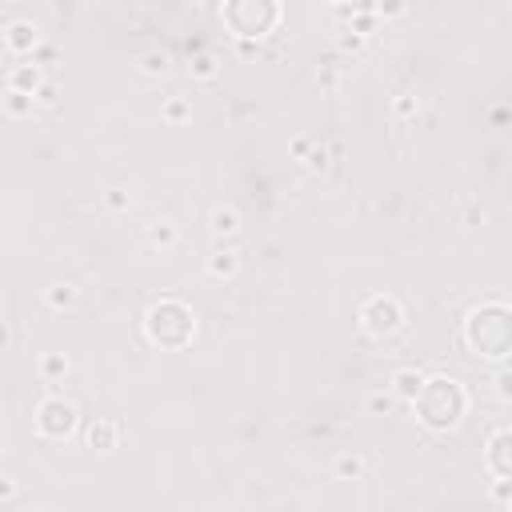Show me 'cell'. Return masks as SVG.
<instances>
[{"label": "cell", "mask_w": 512, "mask_h": 512, "mask_svg": "<svg viewBox=\"0 0 512 512\" xmlns=\"http://www.w3.org/2000/svg\"><path fill=\"white\" fill-rule=\"evenodd\" d=\"M109 208L112 212H128V208H132V196H128L125 189H112L109 192Z\"/></svg>", "instance_id": "18"}, {"label": "cell", "mask_w": 512, "mask_h": 512, "mask_svg": "<svg viewBox=\"0 0 512 512\" xmlns=\"http://www.w3.org/2000/svg\"><path fill=\"white\" fill-rule=\"evenodd\" d=\"M192 72L200 80H212L216 77V61H212V56H196V61H192Z\"/></svg>", "instance_id": "17"}, {"label": "cell", "mask_w": 512, "mask_h": 512, "mask_svg": "<svg viewBox=\"0 0 512 512\" xmlns=\"http://www.w3.org/2000/svg\"><path fill=\"white\" fill-rule=\"evenodd\" d=\"M240 272V256L232 248H221V253L208 256V276H237Z\"/></svg>", "instance_id": "8"}, {"label": "cell", "mask_w": 512, "mask_h": 512, "mask_svg": "<svg viewBox=\"0 0 512 512\" xmlns=\"http://www.w3.org/2000/svg\"><path fill=\"white\" fill-rule=\"evenodd\" d=\"M352 29H356L360 36H365V32L372 29V16H360V13H356V16H352Z\"/></svg>", "instance_id": "23"}, {"label": "cell", "mask_w": 512, "mask_h": 512, "mask_svg": "<svg viewBox=\"0 0 512 512\" xmlns=\"http://www.w3.org/2000/svg\"><path fill=\"white\" fill-rule=\"evenodd\" d=\"M336 477L340 480H360L365 477V456H360V452H344V456L336 461Z\"/></svg>", "instance_id": "10"}, {"label": "cell", "mask_w": 512, "mask_h": 512, "mask_svg": "<svg viewBox=\"0 0 512 512\" xmlns=\"http://www.w3.org/2000/svg\"><path fill=\"white\" fill-rule=\"evenodd\" d=\"M8 496H16V484L8 477H0V500H8Z\"/></svg>", "instance_id": "24"}, {"label": "cell", "mask_w": 512, "mask_h": 512, "mask_svg": "<svg viewBox=\"0 0 512 512\" xmlns=\"http://www.w3.org/2000/svg\"><path fill=\"white\" fill-rule=\"evenodd\" d=\"M292 157H308V141H304V136L292 141Z\"/></svg>", "instance_id": "25"}, {"label": "cell", "mask_w": 512, "mask_h": 512, "mask_svg": "<svg viewBox=\"0 0 512 512\" xmlns=\"http://www.w3.org/2000/svg\"><path fill=\"white\" fill-rule=\"evenodd\" d=\"M4 45L13 48V52H32V48H36V29H32L29 20H16V24H8Z\"/></svg>", "instance_id": "3"}, {"label": "cell", "mask_w": 512, "mask_h": 512, "mask_svg": "<svg viewBox=\"0 0 512 512\" xmlns=\"http://www.w3.org/2000/svg\"><path fill=\"white\" fill-rule=\"evenodd\" d=\"M420 392H424V376H420V372H413V368H408V372H397V376H392V397L416 400Z\"/></svg>", "instance_id": "6"}, {"label": "cell", "mask_w": 512, "mask_h": 512, "mask_svg": "<svg viewBox=\"0 0 512 512\" xmlns=\"http://www.w3.org/2000/svg\"><path fill=\"white\" fill-rule=\"evenodd\" d=\"M416 109H420L416 96H397V104H392V112H397L400 120H404V116H416Z\"/></svg>", "instance_id": "19"}, {"label": "cell", "mask_w": 512, "mask_h": 512, "mask_svg": "<svg viewBox=\"0 0 512 512\" xmlns=\"http://www.w3.org/2000/svg\"><path fill=\"white\" fill-rule=\"evenodd\" d=\"M352 8H372V4H376V0H349Z\"/></svg>", "instance_id": "28"}, {"label": "cell", "mask_w": 512, "mask_h": 512, "mask_svg": "<svg viewBox=\"0 0 512 512\" xmlns=\"http://www.w3.org/2000/svg\"><path fill=\"white\" fill-rule=\"evenodd\" d=\"M400 320H404V312H400V304L392 301V296H372V301L365 304L368 333L388 336V333H397V328H400Z\"/></svg>", "instance_id": "1"}, {"label": "cell", "mask_w": 512, "mask_h": 512, "mask_svg": "<svg viewBox=\"0 0 512 512\" xmlns=\"http://www.w3.org/2000/svg\"><path fill=\"white\" fill-rule=\"evenodd\" d=\"M376 13L384 20H392V16H404L408 13V0H376Z\"/></svg>", "instance_id": "15"}, {"label": "cell", "mask_w": 512, "mask_h": 512, "mask_svg": "<svg viewBox=\"0 0 512 512\" xmlns=\"http://www.w3.org/2000/svg\"><path fill=\"white\" fill-rule=\"evenodd\" d=\"M32 96H36V104H45V109L48 104H56V88H52V84H40Z\"/></svg>", "instance_id": "22"}, {"label": "cell", "mask_w": 512, "mask_h": 512, "mask_svg": "<svg viewBox=\"0 0 512 512\" xmlns=\"http://www.w3.org/2000/svg\"><path fill=\"white\" fill-rule=\"evenodd\" d=\"M208 228H212V237H237L240 232V212L237 208H216L212 216H208Z\"/></svg>", "instance_id": "4"}, {"label": "cell", "mask_w": 512, "mask_h": 512, "mask_svg": "<svg viewBox=\"0 0 512 512\" xmlns=\"http://www.w3.org/2000/svg\"><path fill=\"white\" fill-rule=\"evenodd\" d=\"M48 304H52V308H72V304H77V288L72 285H52L48 288Z\"/></svg>", "instance_id": "13"}, {"label": "cell", "mask_w": 512, "mask_h": 512, "mask_svg": "<svg viewBox=\"0 0 512 512\" xmlns=\"http://www.w3.org/2000/svg\"><path fill=\"white\" fill-rule=\"evenodd\" d=\"M365 45V36H360V32H356V36H344V48H360Z\"/></svg>", "instance_id": "27"}, {"label": "cell", "mask_w": 512, "mask_h": 512, "mask_svg": "<svg viewBox=\"0 0 512 512\" xmlns=\"http://www.w3.org/2000/svg\"><path fill=\"white\" fill-rule=\"evenodd\" d=\"M141 72L144 77H168V52H144Z\"/></svg>", "instance_id": "11"}, {"label": "cell", "mask_w": 512, "mask_h": 512, "mask_svg": "<svg viewBox=\"0 0 512 512\" xmlns=\"http://www.w3.org/2000/svg\"><path fill=\"white\" fill-rule=\"evenodd\" d=\"M148 240L157 244V248H176V240H180V228L173 221H152L148 228Z\"/></svg>", "instance_id": "9"}, {"label": "cell", "mask_w": 512, "mask_h": 512, "mask_svg": "<svg viewBox=\"0 0 512 512\" xmlns=\"http://www.w3.org/2000/svg\"><path fill=\"white\" fill-rule=\"evenodd\" d=\"M392 392H376V397H368V408H372V413H388V408H392Z\"/></svg>", "instance_id": "21"}, {"label": "cell", "mask_w": 512, "mask_h": 512, "mask_svg": "<svg viewBox=\"0 0 512 512\" xmlns=\"http://www.w3.org/2000/svg\"><path fill=\"white\" fill-rule=\"evenodd\" d=\"M496 392H500V397H509V372H500V376H496Z\"/></svg>", "instance_id": "26"}, {"label": "cell", "mask_w": 512, "mask_h": 512, "mask_svg": "<svg viewBox=\"0 0 512 512\" xmlns=\"http://www.w3.org/2000/svg\"><path fill=\"white\" fill-rule=\"evenodd\" d=\"M116 440H120V429H116V420H96L93 429H88V445L100 448V452L116 448Z\"/></svg>", "instance_id": "7"}, {"label": "cell", "mask_w": 512, "mask_h": 512, "mask_svg": "<svg viewBox=\"0 0 512 512\" xmlns=\"http://www.w3.org/2000/svg\"><path fill=\"white\" fill-rule=\"evenodd\" d=\"M72 424H77V408H72V404H64L61 397H52V400L40 404V432H45V436L64 440V436L72 432Z\"/></svg>", "instance_id": "2"}, {"label": "cell", "mask_w": 512, "mask_h": 512, "mask_svg": "<svg viewBox=\"0 0 512 512\" xmlns=\"http://www.w3.org/2000/svg\"><path fill=\"white\" fill-rule=\"evenodd\" d=\"M40 88V68L36 64H20V68H13V77H8V93H36Z\"/></svg>", "instance_id": "5"}, {"label": "cell", "mask_w": 512, "mask_h": 512, "mask_svg": "<svg viewBox=\"0 0 512 512\" xmlns=\"http://www.w3.org/2000/svg\"><path fill=\"white\" fill-rule=\"evenodd\" d=\"M8 112H13V116H24V112H32V96H29V93H8Z\"/></svg>", "instance_id": "16"}, {"label": "cell", "mask_w": 512, "mask_h": 512, "mask_svg": "<svg viewBox=\"0 0 512 512\" xmlns=\"http://www.w3.org/2000/svg\"><path fill=\"white\" fill-rule=\"evenodd\" d=\"M40 372H45L48 381L64 376V372H68V356H64V352H48L45 360H40Z\"/></svg>", "instance_id": "14"}, {"label": "cell", "mask_w": 512, "mask_h": 512, "mask_svg": "<svg viewBox=\"0 0 512 512\" xmlns=\"http://www.w3.org/2000/svg\"><path fill=\"white\" fill-rule=\"evenodd\" d=\"M0 452H4V440H0Z\"/></svg>", "instance_id": "29"}, {"label": "cell", "mask_w": 512, "mask_h": 512, "mask_svg": "<svg viewBox=\"0 0 512 512\" xmlns=\"http://www.w3.org/2000/svg\"><path fill=\"white\" fill-rule=\"evenodd\" d=\"M192 116V104L189 96H173L168 104H164V120H173V125H180V120H189Z\"/></svg>", "instance_id": "12"}, {"label": "cell", "mask_w": 512, "mask_h": 512, "mask_svg": "<svg viewBox=\"0 0 512 512\" xmlns=\"http://www.w3.org/2000/svg\"><path fill=\"white\" fill-rule=\"evenodd\" d=\"M304 164H308V173H324V168H328V152L317 148V152H308V157H304Z\"/></svg>", "instance_id": "20"}]
</instances>
